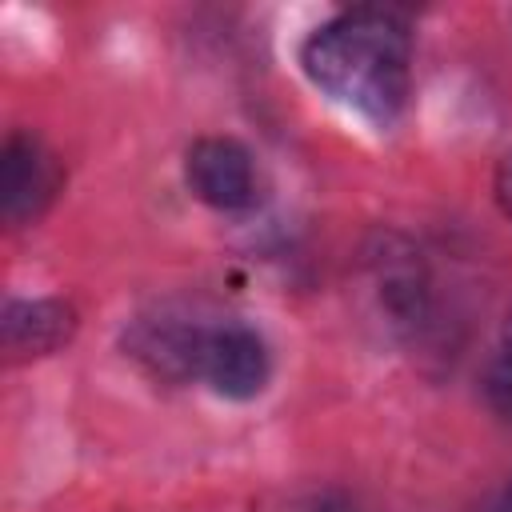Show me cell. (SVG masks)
<instances>
[{
  "label": "cell",
  "instance_id": "1",
  "mask_svg": "<svg viewBox=\"0 0 512 512\" xmlns=\"http://www.w3.org/2000/svg\"><path fill=\"white\" fill-rule=\"evenodd\" d=\"M300 64L336 104L392 124L412 92V32L396 12L352 8L304 40Z\"/></svg>",
  "mask_w": 512,
  "mask_h": 512
},
{
  "label": "cell",
  "instance_id": "2",
  "mask_svg": "<svg viewBox=\"0 0 512 512\" xmlns=\"http://www.w3.org/2000/svg\"><path fill=\"white\" fill-rule=\"evenodd\" d=\"M196 376L224 400H252L268 384V348L244 320H216L200 332Z\"/></svg>",
  "mask_w": 512,
  "mask_h": 512
},
{
  "label": "cell",
  "instance_id": "3",
  "mask_svg": "<svg viewBox=\"0 0 512 512\" xmlns=\"http://www.w3.org/2000/svg\"><path fill=\"white\" fill-rule=\"evenodd\" d=\"M184 180L192 196L216 212H240L256 200V168L244 144L228 136H204L188 148Z\"/></svg>",
  "mask_w": 512,
  "mask_h": 512
},
{
  "label": "cell",
  "instance_id": "4",
  "mask_svg": "<svg viewBox=\"0 0 512 512\" xmlns=\"http://www.w3.org/2000/svg\"><path fill=\"white\" fill-rule=\"evenodd\" d=\"M60 188V168L52 152L36 136H8L4 144V164H0V204L8 224H28L36 220Z\"/></svg>",
  "mask_w": 512,
  "mask_h": 512
},
{
  "label": "cell",
  "instance_id": "5",
  "mask_svg": "<svg viewBox=\"0 0 512 512\" xmlns=\"http://www.w3.org/2000/svg\"><path fill=\"white\" fill-rule=\"evenodd\" d=\"M76 328V312L64 300H16L4 312V344L12 356H44L60 348Z\"/></svg>",
  "mask_w": 512,
  "mask_h": 512
},
{
  "label": "cell",
  "instance_id": "6",
  "mask_svg": "<svg viewBox=\"0 0 512 512\" xmlns=\"http://www.w3.org/2000/svg\"><path fill=\"white\" fill-rule=\"evenodd\" d=\"M496 204H500V212L512 220V152L500 160V168H496Z\"/></svg>",
  "mask_w": 512,
  "mask_h": 512
},
{
  "label": "cell",
  "instance_id": "7",
  "mask_svg": "<svg viewBox=\"0 0 512 512\" xmlns=\"http://www.w3.org/2000/svg\"><path fill=\"white\" fill-rule=\"evenodd\" d=\"M312 512H360L352 500H340V496H332V500H320Z\"/></svg>",
  "mask_w": 512,
  "mask_h": 512
},
{
  "label": "cell",
  "instance_id": "8",
  "mask_svg": "<svg viewBox=\"0 0 512 512\" xmlns=\"http://www.w3.org/2000/svg\"><path fill=\"white\" fill-rule=\"evenodd\" d=\"M504 356L512 360V312H508V324H504Z\"/></svg>",
  "mask_w": 512,
  "mask_h": 512
},
{
  "label": "cell",
  "instance_id": "9",
  "mask_svg": "<svg viewBox=\"0 0 512 512\" xmlns=\"http://www.w3.org/2000/svg\"><path fill=\"white\" fill-rule=\"evenodd\" d=\"M500 512H512V480H508V488H504V500H500Z\"/></svg>",
  "mask_w": 512,
  "mask_h": 512
}]
</instances>
